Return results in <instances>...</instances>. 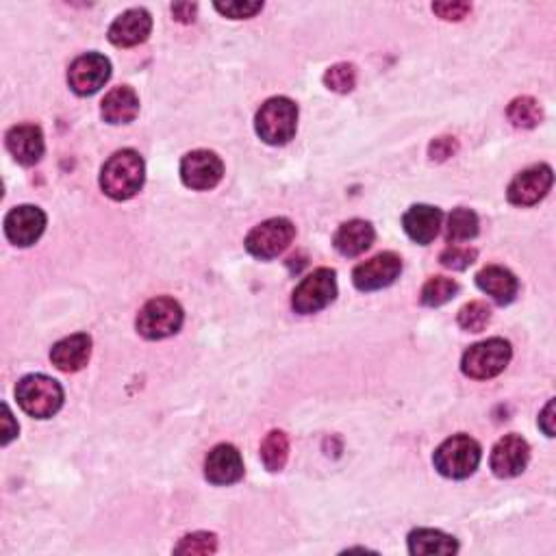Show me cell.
Masks as SVG:
<instances>
[{"instance_id": "obj_24", "label": "cell", "mask_w": 556, "mask_h": 556, "mask_svg": "<svg viewBox=\"0 0 556 556\" xmlns=\"http://www.w3.org/2000/svg\"><path fill=\"white\" fill-rule=\"evenodd\" d=\"M289 459V439L283 431H270L261 444V461L268 472H281Z\"/></svg>"}, {"instance_id": "obj_35", "label": "cell", "mask_w": 556, "mask_h": 556, "mask_svg": "<svg viewBox=\"0 0 556 556\" xmlns=\"http://www.w3.org/2000/svg\"><path fill=\"white\" fill-rule=\"evenodd\" d=\"M3 422H5V428H3V446H7L11 439L18 437V424L14 422V415H11L9 407L7 404H3Z\"/></svg>"}, {"instance_id": "obj_2", "label": "cell", "mask_w": 556, "mask_h": 556, "mask_svg": "<svg viewBox=\"0 0 556 556\" xmlns=\"http://www.w3.org/2000/svg\"><path fill=\"white\" fill-rule=\"evenodd\" d=\"M16 400L27 415L37 417V420H48L61 409L63 389L55 378L46 374H29L18 383Z\"/></svg>"}, {"instance_id": "obj_11", "label": "cell", "mask_w": 556, "mask_h": 556, "mask_svg": "<svg viewBox=\"0 0 556 556\" xmlns=\"http://www.w3.org/2000/svg\"><path fill=\"white\" fill-rule=\"evenodd\" d=\"M109 77H111V63L100 53L81 55L79 59H74V63L68 70V83L72 87V92L79 96L96 94L100 87H105Z\"/></svg>"}, {"instance_id": "obj_4", "label": "cell", "mask_w": 556, "mask_h": 556, "mask_svg": "<svg viewBox=\"0 0 556 556\" xmlns=\"http://www.w3.org/2000/svg\"><path fill=\"white\" fill-rule=\"evenodd\" d=\"M257 135L270 146H283L294 139L298 129V107L294 100L285 96L270 98L261 105L255 120Z\"/></svg>"}, {"instance_id": "obj_5", "label": "cell", "mask_w": 556, "mask_h": 556, "mask_svg": "<svg viewBox=\"0 0 556 556\" xmlns=\"http://www.w3.org/2000/svg\"><path fill=\"white\" fill-rule=\"evenodd\" d=\"M183 320H185V313L179 302L174 298L161 296V298L148 300L146 305L139 309L135 326H137V333L144 339L157 341L179 333Z\"/></svg>"}, {"instance_id": "obj_15", "label": "cell", "mask_w": 556, "mask_h": 556, "mask_svg": "<svg viewBox=\"0 0 556 556\" xmlns=\"http://www.w3.org/2000/svg\"><path fill=\"white\" fill-rule=\"evenodd\" d=\"M153 31V18L146 9H129L113 20L109 27V42L118 48H131L144 44Z\"/></svg>"}, {"instance_id": "obj_23", "label": "cell", "mask_w": 556, "mask_h": 556, "mask_svg": "<svg viewBox=\"0 0 556 556\" xmlns=\"http://www.w3.org/2000/svg\"><path fill=\"white\" fill-rule=\"evenodd\" d=\"M459 550V543L454 537L433 528H417L409 535V552L411 554H454Z\"/></svg>"}, {"instance_id": "obj_17", "label": "cell", "mask_w": 556, "mask_h": 556, "mask_svg": "<svg viewBox=\"0 0 556 556\" xmlns=\"http://www.w3.org/2000/svg\"><path fill=\"white\" fill-rule=\"evenodd\" d=\"M44 133L35 124H18L7 133V150L22 166H35L44 157Z\"/></svg>"}, {"instance_id": "obj_13", "label": "cell", "mask_w": 556, "mask_h": 556, "mask_svg": "<svg viewBox=\"0 0 556 556\" xmlns=\"http://www.w3.org/2000/svg\"><path fill=\"white\" fill-rule=\"evenodd\" d=\"M46 213L40 207L22 205L11 209L5 218V235L14 246L29 248L44 235Z\"/></svg>"}, {"instance_id": "obj_1", "label": "cell", "mask_w": 556, "mask_h": 556, "mask_svg": "<svg viewBox=\"0 0 556 556\" xmlns=\"http://www.w3.org/2000/svg\"><path fill=\"white\" fill-rule=\"evenodd\" d=\"M146 166L135 150H118L100 170V189L111 200H131L144 187Z\"/></svg>"}, {"instance_id": "obj_8", "label": "cell", "mask_w": 556, "mask_h": 556, "mask_svg": "<svg viewBox=\"0 0 556 556\" xmlns=\"http://www.w3.org/2000/svg\"><path fill=\"white\" fill-rule=\"evenodd\" d=\"M296 226L287 218H272L255 226L246 237V250L257 259H274L292 246Z\"/></svg>"}, {"instance_id": "obj_27", "label": "cell", "mask_w": 556, "mask_h": 556, "mask_svg": "<svg viewBox=\"0 0 556 556\" xmlns=\"http://www.w3.org/2000/svg\"><path fill=\"white\" fill-rule=\"evenodd\" d=\"M459 292V285L448 276H433L428 278L426 285L422 287V305L424 307H441L450 302Z\"/></svg>"}, {"instance_id": "obj_7", "label": "cell", "mask_w": 556, "mask_h": 556, "mask_svg": "<svg viewBox=\"0 0 556 556\" xmlns=\"http://www.w3.org/2000/svg\"><path fill=\"white\" fill-rule=\"evenodd\" d=\"M337 296V276L335 270L320 268L311 272L294 289L292 307L300 315H313L326 309Z\"/></svg>"}, {"instance_id": "obj_18", "label": "cell", "mask_w": 556, "mask_h": 556, "mask_svg": "<svg viewBox=\"0 0 556 556\" xmlns=\"http://www.w3.org/2000/svg\"><path fill=\"white\" fill-rule=\"evenodd\" d=\"M90 357H92V337L85 333H77L61 339L53 346V350H50V361H53L55 368L68 374L83 370Z\"/></svg>"}, {"instance_id": "obj_33", "label": "cell", "mask_w": 556, "mask_h": 556, "mask_svg": "<svg viewBox=\"0 0 556 556\" xmlns=\"http://www.w3.org/2000/svg\"><path fill=\"white\" fill-rule=\"evenodd\" d=\"M457 148H459V144L454 137H437L435 142L428 146V155H431L433 161H446L457 153Z\"/></svg>"}, {"instance_id": "obj_37", "label": "cell", "mask_w": 556, "mask_h": 556, "mask_svg": "<svg viewBox=\"0 0 556 556\" xmlns=\"http://www.w3.org/2000/svg\"><path fill=\"white\" fill-rule=\"evenodd\" d=\"M196 9L198 7L192 3H179V5H172V14L176 20H181V22H194Z\"/></svg>"}, {"instance_id": "obj_9", "label": "cell", "mask_w": 556, "mask_h": 556, "mask_svg": "<svg viewBox=\"0 0 556 556\" xmlns=\"http://www.w3.org/2000/svg\"><path fill=\"white\" fill-rule=\"evenodd\" d=\"M222 176L224 163L211 150H194L181 161V179L189 189H196V192H209V189L218 187Z\"/></svg>"}, {"instance_id": "obj_19", "label": "cell", "mask_w": 556, "mask_h": 556, "mask_svg": "<svg viewBox=\"0 0 556 556\" xmlns=\"http://www.w3.org/2000/svg\"><path fill=\"white\" fill-rule=\"evenodd\" d=\"M444 213L431 205H413L402 218V226L415 244L428 246L439 235Z\"/></svg>"}, {"instance_id": "obj_10", "label": "cell", "mask_w": 556, "mask_h": 556, "mask_svg": "<svg viewBox=\"0 0 556 556\" xmlns=\"http://www.w3.org/2000/svg\"><path fill=\"white\" fill-rule=\"evenodd\" d=\"M400 272L402 259L396 252H381V255L372 257L370 261L357 265L355 272H352V283H355L359 292H378V289L396 283Z\"/></svg>"}, {"instance_id": "obj_26", "label": "cell", "mask_w": 556, "mask_h": 556, "mask_svg": "<svg viewBox=\"0 0 556 556\" xmlns=\"http://www.w3.org/2000/svg\"><path fill=\"white\" fill-rule=\"evenodd\" d=\"M507 118L513 126H517V129H535L543 118V111L535 98L520 96L509 105Z\"/></svg>"}, {"instance_id": "obj_28", "label": "cell", "mask_w": 556, "mask_h": 556, "mask_svg": "<svg viewBox=\"0 0 556 556\" xmlns=\"http://www.w3.org/2000/svg\"><path fill=\"white\" fill-rule=\"evenodd\" d=\"M324 85L337 94L352 92L357 85V68L352 63H335V66L326 70Z\"/></svg>"}, {"instance_id": "obj_21", "label": "cell", "mask_w": 556, "mask_h": 556, "mask_svg": "<svg viewBox=\"0 0 556 556\" xmlns=\"http://www.w3.org/2000/svg\"><path fill=\"white\" fill-rule=\"evenodd\" d=\"M374 226L365 220H350L346 224H341L335 237L333 244L337 248L339 255L344 257H359L363 255L374 244Z\"/></svg>"}, {"instance_id": "obj_12", "label": "cell", "mask_w": 556, "mask_h": 556, "mask_svg": "<svg viewBox=\"0 0 556 556\" xmlns=\"http://www.w3.org/2000/svg\"><path fill=\"white\" fill-rule=\"evenodd\" d=\"M552 181V168L546 166V163H539V166L528 168L515 176L509 185L507 198L515 207H533L548 196Z\"/></svg>"}, {"instance_id": "obj_36", "label": "cell", "mask_w": 556, "mask_h": 556, "mask_svg": "<svg viewBox=\"0 0 556 556\" xmlns=\"http://www.w3.org/2000/svg\"><path fill=\"white\" fill-rule=\"evenodd\" d=\"M552 422H554V400H550L548 404H546V409H543V413L539 415V428L543 433H546L548 437H554V426H552Z\"/></svg>"}, {"instance_id": "obj_14", "label": "cell", "mask_w": 556, "mask_h": 556, "mask_svg": "<svg viewBox=\"0 0 556 556\" xmlns=\"http://www.w3.org/2000/svg\"><path fill=\"white\" fill-rule=\"evenodd\" d=\"M530 461V446L520 435L502 437L491 450V470L498 478L520 476Z\"/></svg>"}, {"instance_id": "obj_20", "label": "cell", "mask_w": 556, "mask_h": 556, "mask_svg": "<svg viewBox=\"0 0 556 556\" xmlns=\"http://www.w3.org/2000/svg\"><path fill=\"white\" fill-rule=\"evenodd\" d=\"M476 285L480 292L494 298L498 305H511L517 292H520V283L511 270L502 268V265H487V268L476 274Z\"/></svg>"}, {"instance_id": "obj_6", "label": "cell", "mask_w": 556, "mask_h": 556, "mask_svg": "<svg viewBox=\"0 0 556 556\" xmlns=\"http://www.w3.org/2000/svg\"><path fill=\"white\" fill-rule=\"evenodd\" d=\"M511 357L513 350L509 341L494 337L480 341V344H474L467 350L461 361V370L474 381H489V378H496L507 370Z\"/></svg>"}, {"instance_id": "obj_30", "label": "cell", "mask_w": 556, "mask_h": 556, "mask_svg": "<svg viewBox=\"0 0 556 556\" xmlns=\"http://www.w3.org/2000/svg\"><path fill=\"white\" fill-rule=\"evenodd\" d=\"M218 550V537L213 533H192L185 535L179 546L174 548L176 554H213Z\"/></svg>"}, {"instance_id": "obj_29", "label": "cell", "mask_w": 556, "mask_h": 556, "mask_svg": "<svg viewBox=\"0 0 556 556\" xmlns=\"http://www.w3.org/2000/svg\"><path fill=\"white\" fill-rule=\"evenodd\" d=\"M489 322H491V309L480 300L470 302V305H465L459 311V326L467 333L485 331Z\"/></svg>"}, {"instance_id": "obj_31", "label": "cell", "mask_w": 556, "mask_h": 556, "mask_svg": "<svg viewBox=\"0 0 556 556\" xmlns=\"http://www.w3.org/2000/svg\"><path fill=\"white\" fill-rule=\"evenodd\" d=\"M478 252L470 246H461V244H450L444 252H441V265L450 270H465L476 261Z\"/></svg>"}, {"instance_id": "obj_34", "label": "cell", "mask_w": 556, "mask_h": 556, "mask_svg": "<svg viewBox=\"0 0 556 556\" xmlns=\"http://www.w3.org/2000/svg\"><path fill=\"white\" fill-rule=\"evenodd\" d=\"M433 11H435V14H437L439 18L459 22V20H463L467 14H470L472 5H467V3H437V5H433Z\"/></svg>"}, {"instance_id": "obj_32", "label": "cell", "mask_w": 556, "mask_h": 556, "mask_svg": "<svg viewBox=\"0 0 556 556\" xmlns=\"http://www.w3.org/2000/svg\"><path fill=\"white\" fill-rule=\"evenodd\" d=\"M216 9L231 20H246L257 16L263 9V3H216Z\"/></svg>"}, {"instance_id": "obj_16", "label": "cell", "mask_w": 556, "mask_h": 556, "mask_svg": "<svg viewBox=\"0 0 556 556\" xmlns=\"http://www.w3.org/2000/svg\"><path fill=\"white\" fill-rule=\"evenodd\" d=\"M205 476L213 485H233L244 476V461L239 450L231 444H220L209 452L205 461Z\"/></svg>"}, {"instance_id": "obj_25", "label": "cell", "mask_w": 556, "mask_h": 556, "mask_svg": "<svg viewBox=\"0 0 556 556\" xmlns=\"http://www.w3.org/2000/svg\"><path fill=\"white\" fill-rule=\"evenodd\" d=\"M478 216L472 209L459 207L450 213L448 226H446V237L448 242H470L478 235Z\"/></svg>"}, {"instance_id": "obj_3", "label": "cell", "mask_w": 556, "mask_h": 556, "mask_svg": "<svg viewBox=\"0 0 556 556\" xmlns=\"http://www.w3.org/2000/svg\"><path fill=\"white\" fill-rule=\"evenodd\" d=\"M480 459H483V450L476 439L470 435H454L435 450L433 463L441 476L463 480L478 470Z\"/></svg>"}, {"instance_id": "obj_22", "label": "cell", "mask_w": 556, "mask_h": 556, "mask_svg": "<svg viewBox=\"0 0 556 556\" xmlns=\"http://www.w3.org/2000/svg\"><path fill=\"white\" fill-rule=\"evenodd\" d=\"M139 113V98L133 87L122 85L111 90L100 107V116L109 124H129L137 118Z\"/></svg>"}]
</instances>
